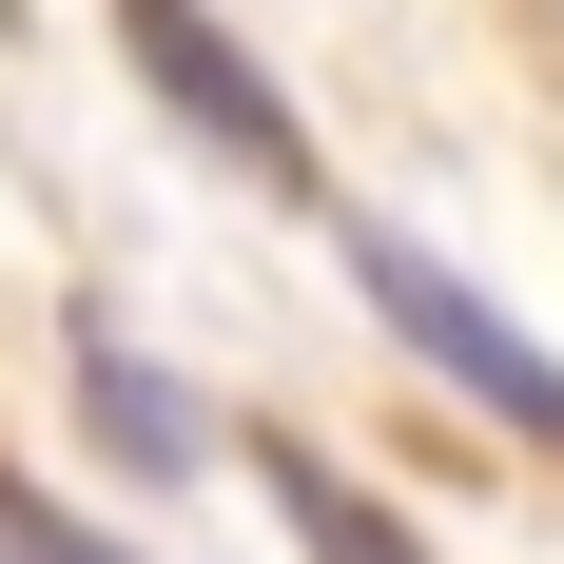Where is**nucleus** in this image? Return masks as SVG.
<instances>
[{"mask_svg": "<svg viewBox=\"0 0 564 564\" xmlns=\"http://www.w3.org/2000/svg\"><path fill=\"white\" fill-rule=\"evenodd\" d=\"M350 292H370V312H390V332L429 350V370H448L467 409H507V429H545V448H564V350H545V332H507V312H487V292H467L448 253H429V234L350 215Z\"/></svg>", "mask_w": 564, "mask_h": 564, "instance_id": "nucleus-1", "label": "nucleus"}, {"mask_svg": "<svg viewBox=\"0 0 564 564\" xmlns=\"http://www.w3.org/2000/svg\"><path fill=\"white\" fill-rule=\"evenodd\" d=\"M117 40H137V78H156V117L195 137V156H234L253 195H312V137H292V98L234 58L215 0H117Z\"/></svg>", "mask_w": 564, "mask_h": 564, "instance_id": "nucleus-2", "label": "nucleus"}, {"mask_svg": "<svg viewBox=\"0 0 564 564\" xmlns=\"http://www.w3.org/2000/svg\"><path fill=\"white\" fill-rule=\"evenodd\" d=\"M78 429H98L137 487H195V448H215V429L175 409V370H156V350H117V332H78Z\"/></svg>", "mask_w": 564, "mask_h": 564, "instance_id": "nucleus-3", "label": "nucleus"}, {"mask_svg": "<svg viewBox=\"0 0 564 564\" xmlns=\"http://www.w3.org/2000/svg\"><path fill=\"white\" fill-rule=\"evenodd\" d=\"M253 467H273V507H292V545H312V564H429V545H409V525L370 507V487H350L332 448H292V429H273Z\"/></svg>", "mask_w": 564, "mask_h": 564, "instance_id": "nucleus-4", "label": "nucleus"}, {"mask_svg": "<svg viewBox=\"0 0 564 564\" xmlns=\"http://www.w3.org/2000/svg\"><path fill=\"white\" fill-rule=\"evenodd\" d=\"M0 564H137V545H117V525H58L40 487H0Z\"/></svg>", "mask_w": 564, "mask_h": 564, "instance_id": "nucleus-5", "label": "nucleus"}, {"mask_svg": "<svg viewBox=\"0 0 564 564\" xmlns=\"http://www.w3.org/2000/svg\"><path fill=\"white\" fill-rule=\"evenodd\" d=\"M0 20H20V0H0Z\"/></svg>", "mask_w": 564, "mask_h": 564, "instance_id": "nucleus-6", "label": "nucleus"}]
</instances>
